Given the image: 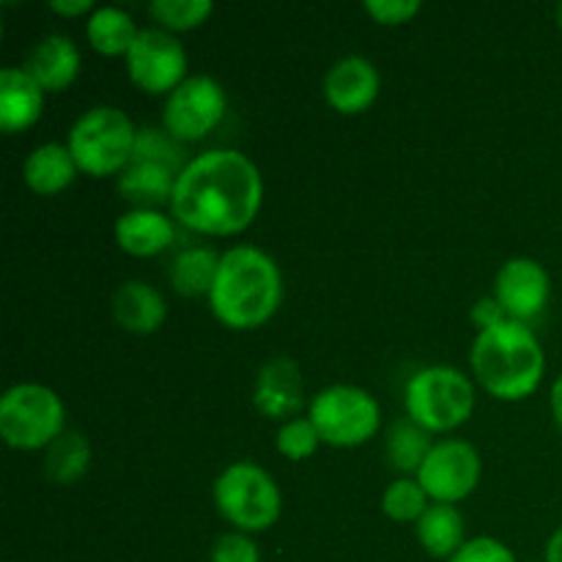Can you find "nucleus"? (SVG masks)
<instances>
[{"label":"nucleus","instance_id":"obj_1","mask_svg":"<svg viewBox=\"0 0 562 562\" xmlns=\"http://www.w3.org/2000/svg\"><path fill=\"white\" fill-rule=\"evenodd\" d=\"M263 203V176L247 154L214 148L187 162L176 179L170 214L203 236H236L252 225Z\"/></svg>","mask_w":562,"mask_h":562},{"label":"nucleus","instance_id":"obj_2","mask_svg":"<svg viewBox=\"0 0 562 562\" xmlns=\"http://www.w3.org/2000/svg\"><path fill=\"white\" fill-rule=\"evenodd\" d=\"M283 302V274L269 252L252 245L223 252L217 280L209 294L214 318L228 329H258Z\"/></svg>","mask_w":562,"mask_h":562},{"label":"nucleus","instance_id":"obj_3","mask_svg":"<svg viewBox=\"0 0 562 562\" xmlns=\"http://www.w3.org/2000/svg\"><path fill=\"white\" fill-rule=\"evenodd\" d=\"M477 384L497 401H525L541 387L547 373L541 340L527 324L505 322L477 333L470 351Z\"/></svg>","mask_w":562,"mask_h":562},{"label":"nucleus","instance_id":"obj_4","mask_svg":"<svg viewBox=\"0 0 562 562\" xmlns=\"http://www.w3.org/2000/svg\"><path fill=\"white\" fill-rule=\"evenodd\" d=\"M137 130L130 115L110 104L86 110L69 130V151L77 168L93 179L124 173L135 157Z\"/></svg>","mask_w":562,"mask_h":562},{"label":"nucleus","instance_id":"obj_5","mask_svg":"<svg viewBox=\"0 0 562 562\" xmlns=\"http://www.w3.org/2000/svg\"><path fill=\"white\" fill-rule=\"evenodd\" d=\"M406 415L428 434H448L475 412V387L453 366H428L406 384Z\"/></svg>","mask_w":562,"mask_h":562},{"label":"nucleus","instance_id":"obj_6","mask_svg":"<svg viewBox=\"0 0 562 562\" xmlns=\"http://www.w3.org/2000/svg\"><path fill=\"white\" fill-rule=\"evenodd\" d=\"M214 505L236 532H263L283 514V494L274 477L252 461L225 467L214 481Z\"/></svg>","mask_w":562,"mask_h":562},{"label":"nucleus","instance_id":"obj_7","mask_svg":"<svg viewBox=\"0 0 562 562\" xmlns=\"http://www.w3.org/2000/svg\"><path fill=\"white\" fill-rule=\"evenodd\" d=\"M66 434V406L47 384L22 382L0 398V437L11 450H47Z\"/></svg>","mask_w":562,"mask_h":562},{"label":"nucleus","instance_id":"obj_8","mask_svg":"<svg viewBox=\"0 0 562 562\" xmlns=\"http://www.w3.org/2000/svg\"><path fill=\"white\" fill-rule=\"evenodd\" d=\"M307 417L329 448H360L376 437L382 426V406L368 390L333 384L311 401Z\"/></svg>","mask_w":562,"mask_h":562},{"label":"nucleus","instance_id":"obj_9","mask_svg":"<svg viewBox=\"0 0 562 562\" xmlns=\"http://www.w3.org/2000/svg\"><path fill=\"white\" fill-rule=\"evenodd\" d=\"M228 110V97L225 88L214 77L195 75L187 77L168 99L162 108V130L179 143H192L206 137L209 132L217 130Z\"/></svg>","mask_w":562,"mask_h":562},{"label":"nucleus","instance_id":"obj_10","mask_svg":"<svg viewBox=\"0 0 562 562\" xmlns=\"http://www.w3.org/2000/svg\"><path fill=\"white\" fill-rule=\"evenodd\" d=\"M483 475V461L475 445L464 439H442L434 442L431 453L417 472V483L426 488L428 499L456 505L470 497Z\"/></svg>","mask_w":562,"mask_h":562},{"label":"nucleus","instance_id":"obj_11","mask_svg":"<svg viewBox=\"0 0 562 562\" xmlns=\"http://www.w3.org/2000/svg\"><path fill=\"white\" fill-rule=\"evenodd\" d=\"M126 75L146 93H173L187 80V53L173 33L143 27L126 53Z\"/></svg>","mask_w":562,"mask_h":562},{"label":"nucleus","instance_id":"obj_12","mask_svg":"<svg viewBox=\"0 0 562 562\" xmlns=\"http://www.w3.org/2000/svg\"><path fill=\"white\" fill-rule=\"evenodd\" d=\"M552 296V278L536 258H510L494 278V300L503 305L510 322H532L541 316Z\"/></svg>","mask_w":562,"mask_h":562},{"label":"nucleus","instance_id":"obj_13","mask_svg":"<svg viewBox=\"0 0 562 562\" xmlns=\"http://www.w3.org/2000/svg\"><path fill=\"white\" fill-rule=\"evenodd\" d=\"M252 404L269 420L289 423L302 417L305 409V379L300 366L291 357L280 355L258 368L256 387H252Z\"/></svg>","mask_w":562,"mask_h":562},{"label":"nucleus","instance_id":"obj_14","mask_svg":"<svg viewBox=\"0 0 562 562\" xmlns=\"http://www.w3.org/2000/svg\"><path fill=\"white\" fill-rule=\"evenodd\" d=\"M382 77L362 55H346L324 77V99L340 115H360L379 99Z\"/></svg>","mask_w":562,"mask_h":562},{"label":"nucleus","instance_id":"obj_15","mask_svg":"<svg viewBox=\"0 0 562 562\" xmlns=\"http://www.w3.org/2000/svg\"><path fill=\"white\" fill-rule=\"evenodd\" d=\"M80 66L82 58L77 44L71 42L69 36L53 33V36H44L42 42L33 44L22 69L38 82V88H42L44 93H60L77 80Z\"/></svg>","mask_w":562,"mask_h":562},{"label":"nucleus","instance_id":"obj_16","mask_svg":"<svg viewBox=\"0 0 562 562\" xmlns=\"http://www.w3.org/2000/svg\"><path fill=\"white\" fill-rule=\"evenodd\" d=\"M113 234L126 256L151 258L173 245L176 223L159 209H130L115 220Z\"/></svg>","mask_w":562,"mask_h":562},{"label":"nucleus","instance_id":"obj_17","mask_svg":"<svg viewBox=\"0 0 562 562\" xmlns=\"http://www.w3.org/2000/svg\"><path fill=\"white\" fill-rule=\"evenodd\" d=\"M44 91L22 66L0 71V130L5 135L27 130L42 119Z\"/></svg>","mask_w":562,"mask_h":562},{"label":"nucleus","instance_id":"obj_18","mask_svg":"<svg viewBox=\"0 0 562 562\" xmlns=\"http://www.w3.org/2000/svg\"><path fill=\"white\" fill-rule=\"evenodd\" d=\"M113 318L132 335H154L168 318L162 294L143 280H126L110 300Z\"/></svg>","mask_w":562,"mask_h":562},{"label":"nucleus","instance_id":"obj_19","mask_svg":"<svg viewBox=\"0 0 562 562\" xmlns=\"http://www.w3.org/2000/svg\"><path fill=\"white\" fill-rule=\"evenodd\" d=\"M77 162L64 143H42L22 162V179L36 195H58L75 184Z\"/></svg>","mask_w":562,"mask_h":562},{"label":"nucleus","instance_id":"obj_20","mask_svg":"<svg viewBox=\"0 0 562 562\" xmlns=\"http://www.w3.org/2000/svg\"><path fill=\"white\" fill-rule=\"evenodd\" d=\"M464 516L456 505L434 503L417 521V541L431 558L450 560L467 543Z\"/></svg>","mask_w":562,"mask_h":562},{"label":"nucleus","instance_id":"obj_21","mask_svg":"<svg viewBox=\"0 0 562 562\" xmlns=\"http://www.w3.org/2000/svg\"><path fill=\"white\" fill-rule=\"evenodd\" d=\"M179 173L159 165L132 162L124 173L119 176V192L124 201L132 203V209H159L162 203H170L176 190Z\"/></svg>","mask_w":562,"mask_h":562},{"label":"nucleus","instance_id":"obj_22","mask_svg":"<svg viewBox=\"0 0 562 562\" xmlns=\"http://www.w3.org/2000/svg\"><path fill=\"white\" fill-rule=\"evenodd\" d=\"M88 44L97 49L99 55L108 58H126L135 38L140 36L135 20L130 11L119 9V5H99L86 22Z\"/></svg>","mask_w":562,"mask_h":562},{"label":"nucleus","instance_id":"obj_23","mask_svg":"<svg viewBox=\"0 0 562 562\" xmlns=\"http://www.w3.org/2000/svg\"><path fill=\"white\" fill-rule=\"evenodd\" d=\"M220 256L212 247H187L170 261L168 280L181 296H209L220 272Z\"/></svg>","mask_w":562,"mask_h":562},{"label":"nucleus","instance_id":"obj_24","mask_svg":"<svg viewBox=\"0 0 562 562\" xmlns=\"http://www.w3.org/2000/svg\"><path fill=\"white\" fill-rule=\"evenodd\" d=\"M91 467V445L82 434L66 431L44 450V475L55 486H71Z\"/></svg>","mask_w":562,"mask_h":562},{"label":"nucleus","instance_id":"obj_25","mask_svg":"<svg viewBox=\"0 0 562 562\" xmlns=\"http://www.w3.org/2000/svg\"><path fill=\"white\" fill-rule=\"evenodd\" d=\"M431 448V434L423 431V428L412 420L395 423L387 434V445H384L390 467H395L398 472H406V475H409V472H415V475L420 472L423 461L428 459Z\"/></svg>","mask_w":562,"mask_h":562},{"label":"nucleus","instance_id":"obj_26","mask_svg":"<svg viewBox=\"0 0 562 562\" xmlns=\"http://www.w3.org/2000/svg\"><path fill=\"white\" fill-rule=\"evenodd\" d=\"M148 14L159 22V27L168 33H184L192 27H201L214 14L212 0H154L148 5Z\"/></svg>","mask_w":562,"mask_h":562},{"label":"nucleus","instance_id":"obj_27","mask_svg":"<svg viewBox=\"0 0 562 562\" xmlns=\"http://www.w3.org/2000/svg\"><path fill=\"white\" fill-rule=\"evenodd\" d=\"M382 510L387 519L401 521V525H409V521H420V516L428 510V494L412 477H401L393 481L382 494Z\"/></svg>","mask_w":562,"mask_h":562},{"label":"nucleus","instance_id":"obj_28","mask_svg":"<svg viewBox=\"0 0 562 562\" xmlns=\"http://www.w3.org/2000/svg\"><path fill=\"white\" fill-rule=\"evenodd\" d=\"M132 162H148L159 165V168H168L173 173H181L187 168L184 162V148L176 137H170L165 130H137L135 140V157Z\"/></svg>","mask_w":562,"mask_h":562},{"label":"nucleus","instance_id":"obj_29","mask_svg":"<svg viewBox=\"0 0 562 562\" xmlns=\"http://www.w3.org/2000/svg\"><path fill=\"white\" fill-rule=\"evenodd\" d=\"M274 445H278V453L285 456L289 461H305L316 453L318 445H322V437H318L311 417H296V420H289L280 426Z\"/></svg>","mask_w":562,"mask_h":562},{"label":"nucleus","instance_id":"obj_30","mask_svg":"<svg viewBox=\"0 0 562 562\" xmlns=\"http://www.w3.org/2000/svg\"><path fill=\"white\" fill-rule=\"evenodd\" d=\"M212 562H261V552L247 532H225L214 541Z\"/></svg>","mask_w":562,"mask_h":562},{"label":"nucleus","instance_id":"obj_31","mask_svg":"<svg viewBox=\"0 0 562 562\" xmlns=\"http://www.w3.org/2000/svg\"><path fill=\"white\" fill-rule=\"evenodd\" d=\"M448 562H516V558L497 538H472Z\"/></svg>","mask_w":562,"mask_h":562},{"label":"nucleus","instance_id":"obj_32","mask_svg":"<svg viewBox=\"0 0 562 562\" xmlns=\"http://www.w3.org/2000/svg\"><path fill=\"white\" fill-rule=\"evenodd\" d=\"M362 9L379 25H404L412 16L420 14L423 5L417 0H366Z\"/></svg>","mask_w":562,"mask_h":562},{"label":"nucleus","instance_id":"obj_33","mask_svg":"<svg viewBox=\"0 0 562 562\" xmlns=\"http://www.w3.org/2000/svg\"><path fill=\"white\" fill-rule=\"evenodd\" d=\"M470 318H472V324L477 327V333H486V329H494V327H499V324L508 322L503 305H499L494 296H483V300H477L475 305H472Z\"/></svg>","mask_w":562,"mask_h":562},{"label":"nucleus","instance_id":"obj_34","mask_svg":"<svg viewBox=\"0 0 562 562\" xmlns=\"http://www.w3.org/2000/svg\"><path fill=\"white\" fill-rule=\"evenodd\" d=\"M49 9L60 16H91L93 11H97V5H93V0H53Z\"/></svg>","mask_w":562,"mask_h":562},{"label":"nucleus","instance_id":"obj_35","mask_svg":"<svg viewBox=\"0 0 562 562\" xmlns=\"http://www.w3.org/2000/svg\"><path fill=\"white\" fill-rule=\"evenodd\" d=\"M549 406H552V417L558 423V428L562 431V373L554 379L552 393H549Z\"/></svg>","mask_w":562,"mask_h":562},{"label":"nucleus","instance_id":"obj_36","mask_svg":"<svg viewBox=\"0 0 562 562\" xmlns=\"http://www.w3.org/2000/svg\"><path fill=\"white\" fill-rule=\"evenodd\" d=\"M547 562H562V525L552 532V538H549Z\"/></svg>","mask_w":562,"mask_h":562},{"label":"nucleus","instance_id":"obj_37","mask_svg":"<svg viewBox=\"0 0 562 562\" xmlns=\"http://www.w3.org/2000/svg\"><path fill=\"white\" fill-rule=\"evenodd\" d=\"M558 27L562 31V3L558 5Z\"/></svg>","mask_w":562,"mask_h":562}]
</instances>
